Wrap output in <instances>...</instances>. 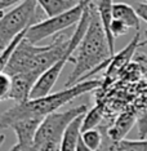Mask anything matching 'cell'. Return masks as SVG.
Here are the masks:
<instances>
[{
	"instance_id": "obj_9",
	"label": "cell",
	"mask_w": 147,
	"mask_h": 151,
	"mask_svg": "<svg viewBox=\"0 0 147 151\" xmlns=\"http://www.w3.org/2000/svg\"><path fill=\"white\" fill-rule=\"evenodd\" d=\"M98 151H147V138L111 141L103 132V141Z\"/></svg>"
},
{
	"instance_id": "obj_21",
	"label": "cell",
	"mask_w": 147,
	"mask_h": 151,
	"mask_svg": "<svg viewBox=\"0 0 147 151\" xmlns=\"http://www.w3.org/2000/svg\"><path fill=\"white\" fill-rule=\"evenodd\" d=\"M133 8H134V11L137 13V16H138V18L143 19V21L147 23V3H145V1L136 3V4L133 5Z\"/></svg>"
},
{
	"instance_id": "obj_4",
	"label": "cell",
	"mask_w": 147,
	"mask_h": 151,
	"mask_svg": "<svg viewBox=\"0 0 147 151\" xmlns=\"http://www.w3.org/2000/svg\"><path fill=\"white\" fill-rule=\"evenodd\" d=\"M87 111V106L79 105L65 111H56L47 115L35 133L32 151H60L65 130L74 119Z\"/></svg>"
},
{
	"instance_id": "obj_6",
	"label": "cell",
	"mask_w": 147,
	"mask_h": 151,
	"mask_svg": "<svg viewBox=\"0 0 147 151\" xmlns=\"http://www.w3.org/2000/svg\"><path fill=\"white\" fill-rule=\"evenodd\" d=\"M89 1L90 0H79L76 3V5H74L68 11L54 17H49V18L43 19V21H39L27 30L25 39L36 45L37 43H40L47 37L57 35L58 32L63 31L68 27L77 25L81 16H83L85 6L88 5Z\"/></svg>"
},
{
	"instance_id": "obj_22",
	"label": "cell",
	"mask_w": 147,
	"mask_h": 151,
	"mask_svg": "<svg viewBox=\"0 0 147 151\" xmlns=\"http://www.w3.org/2000/svg\"><path fill=\"white\" fill-rule=\"evenodd\" d=\"M23 0H0V17L3 16V12L8 8H14L16 5L21 4Z\"/></svg>"
},
{
	"instance_id": "obj_19",
	"label": "cell",
	"mask_w": 147,
	"mask_h": 151,
	"mask_svg": "<svg viewBox=\"0 0 147 151\" xmlns=\"http://www.w3.org/2000/svg\"><path fill=\"white\" fill-rule=\"evenodd\" d=\"M137 132H138V139L147 138V109L141 112V115L136 119Z\"/></svg>"
},
{
	"instance_id": "obj_7",
	"label": "cell",
	"mask_w": 147,
	"mask_h": 151,
	"mask_svg": "<svg viewBox=\"0 0 147 151\" xmlns=\"http://www.w3.org/2000/svg\"><path fill=\"white\" fill-rule=\"evenodd\" d=\"M93 5L97 11V14L100 17V21L103 27V31L107 37V43L110 52L112 56H115V39L111 35V22H112V5L114 0H93Z\"/></svg>"
},
{
	"instance_id": "obj_5",
	"label": "cell",
	"mask_w": 147,
	"mask_h": 151,
	"mask_svg": "<svg viewBox=\"0 0 147 151\" xmlns=\"http://www.w3.org/2000/svg\"><path fill=\"white\" fill-rule=\"evenodd\" d=\"M39 22L35 0H23L0 17V52L21 32Z\"/></svg>"
},
{
	"instance_id": "obj_15",
	"label": "cell",
	"mask_w": 147,
	"mask_h": 151,
	"mask_svg": "<svg viewBox=\"0 0 147 151\" xmlns=\"http://www.w3.org/2000/svg\"><path fill=\"white\" fill-rule=\"evenodd\" d=\"M80 139L88 149H90L92 151H98L103 141V132L98 128L85 130V132H81Z\"/></svg>"
},
{
	"instance_id": "obj_20",
	"label": "cell",
	"mask_w": 147,
	"mask_h": 151,
	"mask_svg": "<svg viewBox=\"0 0 147 151\" xmlns=\"http://www.w3.org/2000/svg\"><path fill=\"white\" fill-rule=\"evenodd\" d=\"M128 31H129V29L124 25V23L120 22V21H116V19L112 18V22H111V35H112L114 39L126 35Z\"/></svg>"
},
{
	"instance_id": "obj_2",
	"label": "cell",
	"mask_w": 147,
	"mask_h": 151,
	"mask_svg": "<svg viewBox=\"0 0 147 151\" xmlns=\"http://www.w3.org/2000/svg\"><path fill=\"white\" fill-rule=\"evenodd\" d=\"M70 37L71 36L58 35L50 44L43 47L31 44L23 37L13 52L4 73L11 78L22 74L37 80L40 75L65 56Z\"/></svg>"
},
{
	"instance_id": "obj_17",
	"label": "cell",
	"mask_w": 147,
	"mask_h": 151,
	"mask_svg": "<svg viewBox=\"0 0 147 151\" xmlns=\"http://www.w3.org/2000/svg\"><path fill=\"white\" fill-rule=\"evenodd\" d=\"M26 32L27 31H23V32L19 34L18 36H16L14 39H13L12 42L4 48L1 52H0V73H4L5 71V68H6V66H8V62H9V60H11L13 52H14V49L18 47V44L23 40V37L26 36Z\"/></svg>"
},
{
	"instance_id": "obj_11",
	"label": "cell",
	"mask_w": 147,
	"mask_h": 151,
	"mask_svg": "<svg viewBox=\"0 0 147 151\" xmlns=\"http://www.w3.org/2000/svg\"><path fill=\"white\" fill-rule=\"evenodd\" d=\"M112 18L120 21L128 27L138 31L141 27V19L138 18L137 13L132 5L126 3H114L112 5Z\"/></svg>"
},
{
	"instance_id": "obj_27",
	"label": "cell",
	"mask_w": 147,
	"mask_h": 151,
	"mask_svg": "<svg viewBox=\"0 0 147 151\" xmlns=\"http://www.w3.org/2000/svg\"><path fill=\"white\" fill-rule=\"evenodd\" d=\"M143 35H145V37H146V42H147V29L145 30V32H143Z\"/></svg>"
},
{
	"instance_id": "obj_12",
	"label": "cell",
	"mask_w": 147,
	"mask_h": 151,
	"mask_svg": "<svg viewBox=\"0 0 147 151\" xmlns=\"http://www.w3.org/2000/svg\"><path fill=\"white\" fill-rule=\"evenodd\" d=\"M84 114L77 116L76 119H74L70 123V125L67 127V129L65 130V134L61 142L60 151H76L77 142L80 139L81 134V123H83Z\"/></svg>"
},
{
	"instance_id": "obj_10",
	"label": "cell",
	"mask_w": 147,
	"mask_h": 151,
	"mask_svg": "<svg viewBox=\"0 0 147 151\" xmlns=\"http://www.w3.org/2000/svg\"><path fill=\"white\" fill-rule=\"evenodd\" d=\"M139 44H142V43H139V32H137L132 42L129 43L120 53L111 58L110 63H108V66H107V68H108L107 76L108 78H112L114 75H116L119 70H121V68L131 61V58L133 57V54L136 52V48H138Z\"/></svg>"
},
{
	"instance_id": "obj_24",
	"label": "cell",
	"mask_w": 147,
	"mask_h": 151,
	"mask_svg": "<svg viewBox=\"0 0 147 151\" xmlns=\"http://www.w3.org/2000/svg\"><path fill=\"white\" fill-rule=\"evenodd\" d=\"M4 141H5V136H4V134H0V147L3 146V143H4Z\"/></svg>"
},
{
	"instance_id": "obj_28",
	"label": "cell",
	"mask_w": 147,
	"mask_h": 151,
	"mask_svg": "<svg viewBox=\"0 0 147 151\" xmlns=\"http://www.w3.org/2000/svg\"><path fill=\"white\" fill-rule=\"evenodd\" d=\"M143 1H145V3H147V0H143Z\"/></svg>"
},
{
	"instance_id": "obj_8",
	"label": "cell",
	"mask_w": 147,
	"mask_h": 151,
	"mask_svg": "<svg viewBox=\"0 0 147 151\" xmlns=\"http://www.w3.org/2000/svg\"><path fill=\"white\" fill-rule=\"evenodd\" d=\"M12 87L8 99H13L16 104H23L30 99V93L36 80L29 75H14L12 76Z\"/></svg>"
},
{
	"instance_id": "obj_16",
	"label": "cell",
	"mask_w": 147,
	"mask_h": 151,
	"mask_svg": "<svg viewBox=\"0 0 147 151\" xmlns=\"http://www.w3.org/2000/svg\"><path fill=\"white\" fill-rule=\"evenodd\" d=\"M102 118H103V112H102V109L100 106H95V107L88 110L84 114L83 123H81V132L97 128V125H100Z\"/></svg>"
},
{
	"instance_id": "obj_25",
	"label": "cell",
	"mask_w": 147,
	"mask_h": 151,
	"mask_svg": "<svg viewBox=\"0 0 147 151\" xmlns=\"http://www.w3.org/2000/svg\"><path fill=\"white\" fill-rule=\"evenodd\" d=\"M142 74H143V76L147 79V67H142Z\"/></svg>"
},
{
	"instance_id": "obj_23",
	"label": "cell",
	"mask_w": 147,
	"mask_h": 151,
	"mask_svg": "<svg viewBox=\"0 0 147 151\" xmlns=\"http://www.w3.org/2000/svg\"><path fill=\"white\" fill-rule=\"evenodd\" d=\"M76 151H92V150L88 149V147L83 143V141L79 139V142H77V147H76Z\"/></svg>"
},
{
	"instance_id": "obj_13",
	"label": "cell",
	"mask_w": 147,
	"mask_h": 151,
	"mask_svg": "<svg viewBox=\"0 0 147 151\" xmlns=\"http://www.w3.org/2000/svg\"><path fill=\"white\" fill-rule=\"evenodd\" d=\"M136 122V118L133 116L132 114H123L119 116V119L116 120L115 125L112 127L111 129H108L106 132V134L108 136V138L111 141H120V139H124V137L126 133L131 130V128L133 127Z\"/></svg>"
},
{
	"instance_id": "obj_3",
	"label": "cell",
	"mask_w": 147,
	"mask_h": 151,
	"mask_svg": "<svg viewBox=\"0 0 147 151\" xmlns=\"http://www.w3.org/2000/svg\"><path fill=\"white\" fill-rule=\"evenodd\" d=\"M102 84L101 80H84L70 88L62 89L56 93H49L45 97L29 99L23 104H16L0 115V129L9 128L13 123L22 119H44L47 115L58 111L62 106L74 101L79 96L97 89Z\"/></svg>"
},
{
	"instance_id": "obj_18",
	"label": "cell",
	"mask_w": 147,
	"mask_h": 151,
	"mask_svg": "<svg viewBox=\"0 0 147 151\" xmlns=\"http://www.w3.org/2000/svg\"><path fill=\"white\" fill-rule=\"evenodd\" d=\"M12 87V79L5 73H0V102L5 101L9 97Z\"/></svg>"
},
{
	"instance_id": "obj_26",
	"label": "cell",
	"mask_w": 147,
	"mask_h": 151,
	"mask_svg": "<svg viewBox=\"0 0 147 151\" xmlns=\"http://www.w3.org/2000/svg\"><path fill=\"white\" fill-rule=\"evenodd\" d=\"M9 151H18V147H17V146L14 145V146H13V147H12V149L9 150Z\"/></svg>"
},
{
	"instance_id": "obj_14",
	"label": "cell",
	"mask_w": 147,
	"mask_h": 151,
	"mask_svg": "<svg viewBox=\"0 0 147 151\" xmlns=\"http://www.w3.org/2000/svg\"><path fill=\"white\" fill-rule=\"evenodd\" d=\"M35 1L37 6H40L48 16V18L61 14L76 5L74 0H35Z\"/></svg>"
},
{
	"instance_id": "obj_1",
	"label": "cell",
	"mask_w": 147,
	"mask_h": 151,
	"mask_svg": "<svg viewBox=\"0 0 147 151\" xmlns=\"http://www.w3.org/2000/svg\"><path fill=\"white\" fill-rule=\"evenodd\" d=\"M93 1V0H92ZM90 1V19L81 42L72 54V62L75 66L68 75L65 88L87 80V78L94 75L102 68H107L111 58L114 57L110 52L107 37L100 21L93 3Z\"/></svg>"
}]
</instances>
